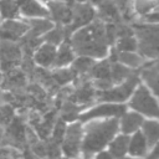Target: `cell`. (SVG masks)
Segmentation results:
<instances>
[{"label":"cell","instance_id":"cell-31","mask_svg":"<svg viewBox=\"0 0 159 159\" xmlns=\"http://www.w3.org/2000/svg\"><path fill=\"white\" fill-rule=\"evenodd\" d=\"M66 122L62 120L61 118H58L56 122H55V125H53V129H52V137L50 138L51 140L58 143L61 145V142L63 139V135H65V132H66Z\"/></svg>","mask_w":159,"mask_h":159},{"label":"cell","instance_id":"cell-10","mask_svg":"<svg viewBox=\"0 0 159 159\" xmlns=\"http://www.w3.org/2000/svg\"><path fill=\"white\" fill-rule=\"evenodd\" d=\"M50 20L56 25L67 26L72 19V5L63 0H47Z\"/></svg>","mask_w":159,"mask_h":159},{"label":"cell","instance_id":"cell-18","mask_svg":"<svg viewBox=\"0 0 159 159\" xmlns=\"http://www.w3.org/2000/svg\"><path fill=\"white\" fill-rule=\"evenodd\" d=\"M130 137L127 134H120L112 139L109 142V149L108 153L113 157V159H120L128 153V145H129Z\"/></svg>","mask_w":159,"mask_h":159},{"label":"cell","instance_id":"cell-20","mask_svg":"<svg viewBox=\"0 0 159 159\" xmlns=\"http://www.w3.org/2000/svg\"><path fill=\"white\" fill-rule=\"evenodd\" d=\"M116 61L132 70L140 68L145 63V60L135 52H119L117 50H116Z\"/></svg>","mask_w":159,"mask_h":159},{"label":"cell","instance_id":"cell-6","mask_svg":"<svg viewBox=\"0 0 159 159\" xmlns=\"http://www.w3.org/2000/svg\"><path fill=\"white\" fill-rule=\"evenodd\" d=\"M83 138V128L81 122H72L66 127L63 139L61 142V152L65 158L77 159L81 154V145Z\"/></svg>","mask_w":159,"mask_h":159},{"label":"cell","instance_id":"cell-2","mask_svg":"<svg viewBox=\"0 0 159 159\" xmlns=\"http://www.w3.org/2000/svg\"><path fill=\"white\" fill-rule=\"evenodd\" d=\"M119 129V120L117 118L91 122L86 129H83V138L81 145V153L84 159L92 158L97 152H101L114 138Z\"/></svg>","mask_w":159,"mask_h":159},{"label":"cell","instance_id":"cell-40","mask_svg":"<svg viewBox=\"0 0 159 159\" xmlns=\"http://www.w3.org/2000/svg\"><path fill=\"white\" fill-rule=\"evenodd\" d=\"M63 159H68V158H63Z\"/></svg>","mask_w":159,"mask_h":159},{"label":"cell","instance_id":"cell-14","mask_svg":"<svg viewBox=\"0 0 159 159\" xmlns=\"http://www.w3.org/2000/svg\"><path fill=\"white\" fill-rule=\"evenodd\" d=\"M133 30L139 43L159 46V25H133Z\"/></svg>","mask_w":159,"mask_h":159},{"label":"cell","instance_id":"cell-38","mask_svg":"<svg viewBox=\"0 0 159 159\" xmlns=\"http://www.w3.org/2000/svg\"><path fill=\"white\" fill-rule=\"evenodd\" d=\"M120 159H134V158H125V157H123V158H120Z\"/></svg>","mask_w":159,"mask_h":159},{"label":"cell","instance_id":"cell-19","mask_svg":"<svg viewBox=\"0 0 159 159\" xmlns=\"http://www.w3.org/2000/svg\"><path fill=\"white\" fill-rule=\"evenodd\" d=\"M148 152V144L147 140L143 135L142 132H135L133 134V137L129 140V145H128V153L132 157H137V158H142L147 154Z\"/></svg>","mask_w":159,"mask_h":159},{"label":"cell","instance_id":"cell-1","mask_svg":"<svg viewBox=\"0 0 159 159\" xmlns=\"http://www.w3.org/2000/svg\"><path fill=\"white\" fill-rule=\"evenodd\" d=\"M75 55L91 58H103L108 53L104 22L94 20L84 27L76 30L68 37Z\"/></svg>","mask_w":159,"mask_h":159},{"label":"cell","instance_id":"cell-25","mask_svg":"<svg viewBox=\"0 0 159 159\" xmlns=\"http://www.w3.org/2000/svg\"><path fill=\"white\" fill-rule=\"evenodd\" d=\"M67 37L66 35V31H65V26L62 25H53V27L51 30H48L43 36H42V41L43 42H47V43H51L53 46H58L61 42H63Z\"/></svg>","mask_w":159,"mask_h":159},{"label":"cell","instance_id":"cell-29","mask_svg":"<svg viewBox=\"0 0 159 159\" xmlns=\"http://www.w3.org/2000/svg\"><path fill=\"white\" fill-rule=\"evenodd\" d=\"M137 47H138V42L134 36H124L117 39L114 48L119 52H135Z\"/></svg>","mask_w":159,"mask_h":159},{"label":"cell","instance_id":"cell-32","mask_svg":"<svg viewBox=\"0 0 159 159\" xmlns=\"http://www.w3.org/2000/svg\"><path fill=\"white\" fill-rule=\"evenodd\" d=\"M144 21L147 22H159V11L155 12H150V14H145L143 16Z\"/></svg>","mask_w":159,"mask_h":159},{"label":"cell","instance_id":"cell-17","mask_svg":"<svg viewBox=\"0 0 159 159\" xmlns=\"http://www.w3.org/2000/svg\"><path fill=\"white\" fill-rule=\"evenodd\" d=\"M75 52L71 47L70 40L66 39L63 42H61L56 50V57H55V62H53V68H61L65 67L70 63H72V61L75 60Z\"/></svg>","mask_w":159,"mask_h":159},{"label":"cell","instance_id":"cell-13","mask_svg":"<svg viewBox=\"0 0 159 159\" xmlns=\"http://www.w3.org/2000/svg\"><path fill=\"white\" fill-rule=\"evenodd\" d=\"M56 50H57L56 46L47 42H42L32 53L34 63L37 65L40 68H45V70L51 68L55 62Z\"/></svg>","mask_w":159,"mask_h":159},{"label":"cell","instance_id":"cell-26","mask_svg":"<svg viewBox=\"0 0 159 159\" xmlns=\"http://www.w3.org/2000/svg\"><path fill=\"white\" fill-rule=\"evenodd\" d=\"M51 77L55 83H57L58 86H66L70 82H72L73 80H76L77 75L75 73V71L72 68H53V71L51 72Z\"/></svg>","mask_w":159,"mask_h":159},{"label":"cell","instance_id":"cell-36","mask_svg":"<svg viewBox=\"0 0 159 159\" xmlns=\"http://www.w3.org/2000/svg\"><path fill=\"white\" fill-rule=\"evenodd\" d=\"M78 2H84V1H92V2H99V1H102V0H77Z\"/></svg>","mask_w":159,"mask_h":159},{"label":"cell","instance_id":"cell-9","mask_svg":"<svg viewBox=\"0 0 159 159\" xmlns=\"http://www.w3.org/2000/svg\"><path fill=\"white\" fill-rule=\"evenodd\" d=\"M29 31V24L25 19H12L0 21V40L19 42Z\"/></svg>","mask_w":159,"mask_h":159},{"label":"cell","instance_id":"cell-37","mask_svg":"<svg viewBox=\"0 0 159 159\" xmlns=\"http://www.w3.org/2000/svg\"><path fill=\"white\" fill-rule=\"evenodd\" d=\"M1 80H2V73L0 72V83H1Z\"/></svg>","mask_w":159,"mask_h":159},{"label":"cell","instance_id":"cell-35","mask_svg":"<svg viewBox=\"0 0 159 159\" xmlns=\"http://www.w3.org/2000/svg\"><path fill=\"white\" fill-rule=\"evenodd\" d=\"M25 159H41V158H40V157H37L34 152L27 150V152L25 153Z\"/></svg>","mask_w":159,"mask_h":159},{"label":"cell","instance_id":"cell-33","mask_svg":"<svg viewBox=\"0 0 159 159\" xmlns=\"http://www.w3.org/2000/svg\"><path fill=\"white\" fill-rule=\"evenodd\" d=\"M147 159H159V142L154 145V148H153L152 153L148 155V158H147Z\"/></svg>","mask_w":159,"mask_h":159},{"label":"cell","instance_id":"cell-27","mask_svg":"<svg viewBox=\"0 0 159 159\" xmlns=\"http://www.w3.org/2000/svg\"><path fill=\"white\" fill-rule=\"evenodd\" d=\"M94 60L87 56H78L77 58H75L71 63V68L75 71V73L77 76H84L89 72V70L92 68V66L94 65Z\"/></svg>","mask_w":159,"mask_h":159},{"label":"cell","instance_id":"cell-3","mask_svg":"<svg viewBox=\"0 0 159 159\" xmlns=\"http://www.w3.org/2000/svg\"><path fill=\"white\" fill-rule=\"evenodd\" d=\"M139 83L140 78L134 72L132 76H129L125 81H123L119 84H116L104 91H96V99L107 103H122L133 94L134 89Z\"/></svg>","mask_w":159,"mask_h":159},{"label":"cell","instance_id":"cell-28","mask_svg":"<svg viewBox=\"0 0 159 159\" xmlns=\"http://www.w3.org/2000/svg\"><path fill=\"white\" fill-rule=\"evenodd\" d=\"M82 106H78L71 101H66L61 108V119L65 120V122H75L76 119H78V116H80V108Z\"/></svg>","mask_w":159,"mask_h":159},{"label":"cell","instance_id":"cell-5","mask_svg":"<svg viewBox=\"0 0 159 159\" xmlns=\"http://www.w3.org/2000/svg\"><path fill=\"white\" fill-rule=\"evenodd\" d=\"M24 52L19 42L0 40V72L10 73L22 63Z\"/></svg>","mask_w":159,"mask_h":159},{"label":"cell","instance_id":"cell-8","mask_svg":"<svg viewBox=\"0 0 159 159\" xmlns=\"http://www.w3.org/2000/svg\"><path fill=\"white\" fill-rule=\"evenodd\" d=\"M127 106L122 103H103L97 107H93L84 113H81L78 116V119L81 123H84L89 119H96V118H118L125 113Z\"/></svg>","mask_w":159,"mask_h":159},{"label":"cell","instance_id":"cell-24","mask_svg":"<svg viewBox=\"0 0 159 159\" xmlns=\"http://www.w3.org/2000/svg\"><path fill=\"white\" fill-rule=\"evenodd\" d=\"M21 19L16 0H0V21Z\"/></svg>","mask_w":159,"mask_h":159},{"label":"cell","instance_id":"cell-34","mask_svg":"<svg viewBox=\"0 0 159 159\" xmlns=\"http://www.w3.org/2000/svg\"><path fill=\"white\" fill-rule=\"evenodd\" d=\"M94 159H113V157L108 153V152H98V154L96 155Z\"/></svg>","mask_w":159,"mask_h":159},{"label":"cell","instance_id":"cell-4","mask_svg":"<svg viewBox=\"0 0 159 159\" xmlns=\"http://www.w3.org/2000/svg\"><path fill=\"white\" fill-rule=\"evenodd\" d=\"M129 107L139 114L159 119V103L153 97L147 86L142 83H139L134 89L129 102Z\"/></svg>","mask_w":159,"mask_h":159},{"label":"cell","instance_id":"cell-16","mask_svg":"<svg viewBox=\"0 0 159 159\" xmlns=\"http://www.w3.org/2000/svg\"><path fill=\"white\" fill-rule=\"evenodd\" d=\"M144 122V118L142 114L137 112H125L123 116H120V122H119V128L122 130V134H132L138 132L139 127H142Z\"/></svg>","mask_w":159,"mask_h":159},{"label":"cell","instance_id":"cell-7","mask_svg":"<svg viewBox=\"0 0 159 159\" xmlns=\"http://www.w3.org/2000/svg\"><path fill=\"white\" fill-rule=\"evenodd\" d=\"M96 17V11L88 2H77L72 5V19L71 22L65 26L67 37L71 36L76 30L87 26Z\"/></svg>","mask_w":159,"mask_h":159},{"label":"cell","instance_id":"cell-30","mask_svg":"<svg viewBox=\"0 0 159 159\" xmlns=\"http://www.w3.org/2000/svg\"><path fill=\"white\" fill-rule=\"evenodd\" d=\"M117 9L123 21H130L133 19V0H114Z\"/></svg>","mask_w":159,"mask_h":159},{"label":"cell","instance_id":"cell-12","mask_svg":"<svg viewBox=\"0 0 159 159\" xmlns=\"http://www.w3.org/2000/svg\"><path fill=\"white\" fill-rule=\"evenodd\" d=\"M139 78H142L154 96L159 98V60L145 62L139 68Z\"/></svg>","mask_w":159,"mask_h":159},{"label":"cell","instance_id":"cell-21","mask_svg":"<svg viewBox=\"0 0 159 159\" xmlns=\"http://www.w3.org/2000/svg\"><path fill=\"white\" fill-rule=\"evenodd\" d=\"M111 63L112 62L108 58L102 60L99 62H96L92 66V68L89 70V72L87 73V76L89 78H93V80H108V81H111Z\"/></svg>","mask_w":159,"mask_h":159},{"label":"cell","instance_id":"cell-11","mask_svg":"<svg viewBox=\"0 0 159 159\" xmlns=\"http://www.w3.org/2000/svg\"><path fill=\"white\" fill-rule=\"evenodd\" d=\"M21 19H39L48 17V10L41 0H16Z\"/></svg>","mask_w":159,"mask_h":159},{"label":"cell","instance_id":"cell-15","mask_svg":"<svg viewBox=\"0 0 159 159\" xmlns=\"http://www.w3.org/2000/svg\"><path fill=\"white\" fill-rule=\"evenodd\" d=\"M98 15H99V20L103 21L104 24H118V22L123 21L114 0L99 1L98 2Z\"/></svg>","mask_w":159,"mask_h":159},{"label":"cell","instance_id":"cell-39","mask_svg":"<svg viewBox=\"0 0 159 159\" xmlns=\"http://www.w3.org/2000/svg\"><path fill=\"white\" fill-rule=\"evenodd\" d=\"M41 1H47V0H41Z\"/></svg>","mask_w":159,"mask_h":159},{"label":"cell","instance_id":"cell-22","mask_svg":"<svg viewBox=\"0 0 159 159\" xmlns=\"http://www.w3.org/2000/svg\"><path fill=\"white\" fill-rule=\"evenodd\" d=\"M142 133L147 140L148 147H154L159 142V122L144 120L142 124Z\"/></svg>","mask_w":159,"mask_h":159},{"label":"cell","instance_id":"cell-23","mask_svg":"<svg viewBox=\"0 0 159 159\" xmlns=\"http://www.w3.org/2000/svg\"><path fill=\"white\" fill-rule=\"evenodd\" d=\"M133 73H134V70H132V68H129V67H127L119 62H112L111 63V81L114 86L122 83Z\"/></svg>","mask_w":159,"mask_h":159}]
</instances>
